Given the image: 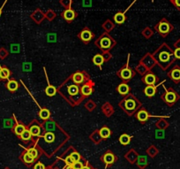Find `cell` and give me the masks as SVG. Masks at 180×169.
<instances>
[{"mask_svg": "<svg viewBox=\"0 0 180 169\" xmlns=\"http://www.w3.org/2000/svg\"><path fill=\"white\" fill-rule=\"evenodd\" d=\"M77 16H78V12L72 9V6L67 8V9H65L61 13V17H63L64 19H65L68 23H71L72 20H74L77 18Z\"/></svg>", "mask_w": 180, "mask_h": 169, "instance_id": "9", "label": "cell"}, {"mask_svg": "<svg viewBox=\"0 0 180 169\" xmlns=\"http://www.w3.org/2000/svg\"><path fill=\"white\" fill-rule=\"evenodd\" d=\"M19 136H20L21 140H23V141H28V140H30V138H31L32 135H31L30 131L26 129L24 130V132H23Z\"/></svg>", "mask_w": 180, "mask_h": 169, "instance_id": "30", "label": "cell"}, {"mask_svg": "<svg viewBox=\"0 0 180 169\" xmlns=\"http://www.w3.org/2000/svg\"><path fill=\"white\" fill-rule=\"evenodd\" d=\"M44 140L48 143H52L55 140V136L53 133L51 132H48L44 135Z\"/></svg>", "mask_w": 180, "mask_h": 169, "instance_id": "31", "label": "cell"}, {"mask_svg": "<svg viewBox=\"0 0 180 169\" xmlns=\"http://www.w3.org/2000/svg\"><path fill=\"white\" fill-rule=\"evenodd\" d=\"M10 70L6 67L0 68V78L1 79H7L10 76Z\"/></svg>", "mask_w": 180, "mask_h": 169, "instance_id": "28", "label": "cell"}, {"mask_svg": "<svg viewBox=\"0 0 180 169\" xmlns=\"http://www.w3.org/2000/svg\"><path fill=\"white\" fill-rule=\"evenodd\" d=\"M117 75L118 77H120L122 80H124V81H128V80L132 79L134 76L135 73L132 68L129 67L128 65H126L117 72Z\"/></svg>", "mask_w": 180, "mask_h": 169, "instance_id": "7", "label": "cell"}, {"mask_svg": "<svg viewBox=\"0 0 180 169\" xmlns=\"http://www.w3.org/2000/svg\"><path fill=\"white\" fill-rule=\"evenodd\" d=\"M78 37L80 38L84 44H88L90 41L95 37V34L88 27H86L79 33Z\"/></svg>", "mask_w": 180, "mask_h": 169, "instance_id": "8", "label": "cell"}, {"mask_svg": "<svg viewBox=\"0 0 180 169\" xmlns=\"http://www.w3.org/2000/svg\"><path fill=\"white\" fill-rule=\"evenodd\" d=\"M91 5V0H84V5Z\"/></svg>", "mask_w": 180, "mask_h": 169, "instance_id": "43", "label": "cell"}, {"mask_svg": "<svg viewBox=\"0 0 180 169\" xmlns=\"http://www.w3.org/2000/svg\"><path fill=\"white\" fill-rule=\"evenodd\" d=\"M34 160H35V159H34L33 157H31V156L27 153V151L26 153H24V155H23V161H24L26 164H31V163L34 162Z\"/></svg>", "mask_w": 180, "mask_h": 169, "instance_id": "32", "label": "cell"}, {"mask_svg": "<svg viewBox=\"0 0 180 169\" xmlns=\"http://www.w3.org/2000/svg\"><path fill=\"white\" fill-rule=\"evenodd\" d=\"M164 89H165V92L161 96V98L168 106L172 107L180 99L179 94L172 88H168V89L164 88Z\"/></svg>", "mask_w": 180, "mask_h": 169, "instance_id": "3", "label": "cell"}, {"mask_svg": "<svg viewBox=\"0 0 180 169\" xmlns=\"http://www.w3.org/2000/svg\"><path fill=\"white\" fill-rule=\"evenodd\" d=\"M121 108L126 112L128 115H132L140 107V102L133 95H128L120 102Z\"/></svg>", "mask_w": 180, "mask_h": 169, "instance_id": "2", "label": "cell"}, {"mask_svg": "<svg viewBox=\"0 0 180 169\" xmlns=\"http://www.w3.org/2000/svg\"><path fill=\"white\" fill-rule=\"evenodd\" d=\"M168 77L171 79L172 82L175 83H180V66L176 65L171 71L168 73Z\"/></svg>", "mask_w": 180, "mask_h": 169, "instance_id": "10", "label": "cell"}, {"mask_svg": "<svg viewBox=\"0 0 180 169\" xmlns=\"http://www.w3.org/2000/svg\"><path fill=\"white\" fill-rule=\"evenodd\" d=\"M28 130L30 131L32 136H40V134H41V128L37 124H35V125L31 124Z\"/></svg>", "mask_w": 180, "mask_h": 169, "instance_id": "19", "label": "cell"}, {"mask_svg": "<svg viewBox=\"0 0 180 169\" xmlns=\"http://www.w3.org/2000/svg\"><path fill=\"white\" fill-rule=\"evenodd\" d=\"M31 18H32L33 19H35L36 23H40V22L43 19V18H44V14L43 13V12H42V11H40L39 9H37L35 12H33V13H32Z\"/></svg>", "mask_w": 180, "mask_h": 169, "instance_id": "18", "label": "cell"}, {"mask_svg": "<svg viewBox=\"0 0 180 169\" xmlns=\"http://www.w3.org/2000/svg\"><path fill=\"white\" fill-rule=\"evenodd\" d=\"M117 92L120 95H123V96H127L129 91H130V87L126 83H121V84L118 85V87L117 88Z\"/></svg>", "mask_w": 180, "mask_h": 169, "instance_id": "17", "label": "cell"}, {"mask_svg": "<svg viewBox=\"0 0 180 169\" xmlns=\"http://www.w3.org/2000/svg\"><path fill=\"white\" fill-rule=\"evenodd\" d=\"M130 141H131V136L126 135V134H123L121 135V136L119 137V142L121 144L123 145H127L130 143Z\"/></svg>", "mask_w": 180, "mask_h": 169, "instance_id": "25", "label": "cell"}, {"mask_svg": "<svg viewBox=\"0 0 180 169\" xmlns=\"http://www.w3.org/2000/svg\"><path fill=\"white\" fill-rule=\"evenodd\" d=\"M173 29H174L173 25H172L171 22L166 19V18H162V19L154 26V30H155L162 37H166Z\"/></svg>", "mask_w": 180, "mask_h": 169, "instance_id": "4", "label": "cell"}, {"mask_svg": "<svg viewBox=\"0 0 180 169\" xmlns=\"http://www.w3.org/2000/svg\"><path fill=\"white\" fill-rule=\"evenodd\" d=\"M26 129V128H25V126L24 125H22V124H19V123H18L15 127H14V129H13V131H14V133L17 135V136H20L23 132H24V130Z\"/></svg>", "mask_w": 180, "mask_h": 169, "instance_id": "27", "label": "cell"}, {"mask_svg": "<svg viewBox=\"0 0 180 169\" xmlns=\"http://www.w3.org/2000/svg\"><path fill=\"white\" fill-rule=\"evenodd\" d=\"M102 160H103L104 163H106L107 165H110V164L114 163V161L116 160V159H115V156H114L113 153H111V152H107L106 154L103 155Z\"/></svg>", "mask_w": 180, "mask_h": 169, "instance_id": "20", "label": "cell"}, {"mask_svg": "<svg viewBox=\"0 0 180 169\" xmlns=\"http://www.w3.org/2000/svg\"><path fill=\"white\" fill-rule=\"evenodd\" d=\"M66 92L68 93L69 97H74L75 96H79L80 92H81L80 86L75 84V83L68 85L67 88H66Z\"/></svg>", "mask_w": 180, "mask_h": 169, "instance_id": "13", "label": "cell"}, {"mask_svg": "<svg viewBox=\"0 0 180 169\" xmlns=\"http://www.w3.org/2000/svg\"><path fill=\"white\" fill-rule=\"evenodd\" d=\"M152 1H153V2H154V0H152Z\"/></svg>", "mask_w": 180, "mask_h": 169, "instance_id": "47", "label": "cell"}, {"mask_svg": "<svg viewBox=\"0 0 180 169\" xmlns=\"http://www.w3.org/2000/svg\"><path fill=\"white\" fill-rule=\"evenodd\" d=\"M113 19H114V21H115L117 24H118V25H121V24L125 23L126 20V12H117V13L114 15Z\"/></svg>", "mask_w": 180, "mask_h": 169, "instance_id": "15", "label": "cell"}, {"mask_svg": "<svg viewBox=\"0 0 180 169\" xmlns=\"http://www.w3.org/2000/svg\"><path fill=\"white\" fill-rule=\"evenodd\" d=\"M93 83H90L89 81L85 83L84 84H82L81 88V93L83 97H88L93 93Z\"/></svg>", "mask_w": 180, "mask_h": 169, "instance_id": "12", "label": "cell"}, {"mask_svg": "<svg viewBox=\"0 0 180 169\" xmlns=\"http://www.w3.org/2000/svg\"><path fill=\"white\" fill-rule=\"evenodd\" d=\"M142 82L147 85H155L159 82V78L153 73H148L142 78Z\"/></svg>", "mask_w": 180, "mask_h": 169, "instance_id": "11", "label": "cell"}, {"mask_svg": "<svg viewBox=\"0 0 180 169\" xmlns=\"http://www.w3.org/2000/svg\"><path fill=\"white\" fill-rule=\"evenodd\" d=\"M39 116H40V118L42 119V120H43V121H47V120H49L50 119V112L48 110V109H41V111H40V113H39Z\"/></svg>", "mask_w": 180, "mask_h": 169, "instance_id": "23", "label": "cell"}, {"mask_svg": "<svg viewBox=\"0 0 180 169\" xmlns=\"http://www.w3.org/2000/svg\"><path fill=\"white\" fill-rule=\"evenodd\" d=\"M65 163H66V165H67V166H72V165H73V163H74V161L72 160V159L70 157V156H68V157L65 159Z\"/></svg>", "mask_w": 180, "mask_h": 169, "instance_id": "40", "label": "cell"}, {"mask_svg": "<svg viewBox=\"0 0 180 169\" xmlns=\"http://www.w3.org/2000/svg\"><path fill=\"white\" fill-rule=\"evenodd\" d=\"M95 45L98 46L100 49H102V51L104 50H108V49H110L112 48L116 42L113 38L111 37L108 33H103L101 37H100L96 41H95Z\"/></svg>", "mask_w": 180, "mask_h": 169, "instance_id": "5", "label": "cell"}, {"mask_svg": "<svg viewBox=\"0 0 180 169\" xmlns=\"http://www.w3.org/2000/svg\"><path fill=\"white\" fill-rule=\"evenodd\" d=\"M154 57L158 61L159 65L163 69H166L168 66H171V63H173L176 60L175 57L173 55V51H171L170 46H168L166 44H163L159 47V49L154 53Z\"/></svg>", "mask_w": 180, "mask_h": 169, "instance_id": "1", "label": "cell"}, {"mask_svg": "<svg viewBox=\"0 0 180 169\" xmlns=\"http://www.w3.org/2000/svg\"><path fill=\"white\" fill-rule=\"evenodd\" d=\"M136 118L137 120L141 123H145V122L147 121L148 118H149V115H148V113L145 110V109H140L139 110L137 113H136Z\"/></svg>", "mask_w": 180, "mask_h": 169, "instance_id": "14", "label": "cell"}, {"mask_svg": "<svg viewBox=\"0 0 180 169\" xmlns=\"http://www.w3.org/2000/svg\"><path fill=\"white\" fill-rule=\"evenodd\" d=\"M144 93L147 97H152L156 93V86H154V85H147L145 88Z\"/></svg>", "mask_w": 180, "mask_h": 169, "instance_id": "16", "label": "cell"}, {"mask_svg": "<svg viewBox=\"0 0 180 169\" xmlns=\"http://www.w3.org/2000/svg\"><path fill=\"white\" fill-rule=\"evenodd\" d=\"M27 153H28L31 157H33L35 160L38 157V151H37V150H36V148H30V149H28V150H27Z\"/></svg>", "mask_w": 180, "mask_h": 169, "instance_id": "33", "label": "cell"}, {"mask_svg": "<svg viewBox=\"0 0 180 169\" xmlns=\"http://www.w3.org/2000/svg\"><path fill=\"white\" fill-rule=\"evenodd\" d=\"M170 2L176 7V9L180 11V0H170Z\"/></svg>", "mask_w": 180, "mask_h": 169, "instance_id": "36", "label": "cell"}, {"mask_svg": "<svg viewBox=\"0 0 180 169\" xmlns=\"http://www.w3.org/2000/svg\"><path fill=\"white\" fill-rule=\"evenodd\" d=\"M34 169H45V167L43 163H36L34 167Z\"/></svg>", "mask_w": 180, "mask_h": 169, "instance_id": "41", "label": "cell"}, {"mask_svg": "<svg viewBox=\"0 0 180 169\" xmlns=\"http://www.w3.org/2000/svg\"><path fill=\"white\" fill-rule=\"evenodd\" d=\"M65 169H74L73 167H72V166H67L66 167V168Z\"/></svg>", "mask_w": 180, "mask_h": 169, "instance_id": "44", "label": "cell"}, {"mask_svg": "<svg viewBox=\"0 0 180 169\" xmlns=\"http://www.w3.org/2000/svg\"><path fill=\"white\" fill-rule=\"evenodd\" d=\"M1 12H2V10H1V8H0V15H1Z\"/></svg>", "mask_w": 180, "mask_h": 169, "instance_id": "46", "label": "cell"}, {"mask_svg": "<svg viewBox=\"0 0 180 169\" xmlns=\"http://www.w3.org/2000/svg\"><path fill=\"white\" fill-rule=\"evenodd\" d=\"M71 80L72 81L73 83L77 85H81L87 83L89 81V76L87 75V73H85L84 71H80V72H76L71 76Z\"/></svg>", "mask_w": 180, "mask_h": 169, "instance_id": "6", "label": "cell"}, {"mask_svg": "<svg viewBox=\"0 0 180 169\" xmlns=\"http://www.w3.org/2000/svg\"><path fill=\"white\" fill-rule=\"evenodd\" d=\"M72 167L74 169H82V167H83V164L81 163V161L74 162L73 165H72Z\"/></svg>", "mask_w": 180, "mask_h": 169, "instance_id": "37", "label": "cell"}, {"mask_svg": "<svg viewBox=\"0 0 180 169\" xmlns=\"http://www.w3.org/2000/svg\"><path fill=\"white\" fill-rule=\"evenodd\" d=\"M70 157L72 158V160H73L74 162L80 161V160H81V155H80V154H79L78 152H76V151L72 152V154L70 155Z\"/></svg>", "mask_w": 180, "mask_h": 169, "instance_id": "34", "label": "cell"}, {"mask_svg": "<svg viewBox=\"0 0 180 169\" xmlns=\"http://www.w3.org/2000/svg\"><path fill=\"white\" fill-rule=\"evenodd\" d=\"M19 88V83L14 81V80H12V81H9L8 83H7V89L9 90L10 91L12 92H14L18 90Z\"/></svg>", "mask_w": 180, "mask_h": 169, "instance_id": "24", "label": "cell"}, {"mask_svg": "<svg viewBox=\"0 0 180 169\" xmlns=\"http://www.w3.org/2000/svg\"><path fill=\"white\" fill-rule=\"evenodd\" d=\"M99 134H100V136H101L102 138L106 139V138H109V137L110 136V135H111V131L109 130V129L107 128V127H102V128L100 129Z\"/></svg>", "mask_w": 180, "mask_h": 169, "instance_id": "22", "label": "cell"}, {"mask_svg": "<svg viewBox=\"0 0 180 169\" xmlns=\"http://www.w3.org/2000/svg\"><path fill=\"white\" fill-rule=\"evenodd\" d=\"M173 55L176 59H180V48H176L173 51Z\"/></svg>", "mask_w": 180, "mask_h": 169, "instance_id": "38", "label": "cell"}, {"mask_svg": "<svg viewBox=\"0 0 180 169\" xmlns=\"http://www.w3.org/2000/svg\"><path fill=\"white\" fill-rule=\"evenodd\" d=\"M102 28H104L107 32H109L110 30H112L114 28V23L111 22V20L107 19L103 24H102Z\"/></svg>", "mask_w": 180, "mask_h": 169, "instance_id": "29", "label": "cell"}, {"mask_svg": "<svg viewBox=\"0 0 180 169\" xmlns=\"http://www.w3.org/2000/svg\"><path fill=\"white\" fill-rule=\"evenodd\" d=\"M93 63L95 66H99L100 68H101L102 65L104 63V58H103L102 55H101V54H96V55H95L94 58H93Z\"/></svg>", "mask_w": 180, "mask_h": 169, "instance_id": "21", "label": "cell"}, {"mask_svg": "<svg viewBox=\"0 0 180 169\" xmlns=\"http://www.w3.org/2000/svg\"><path fill=\"white\" fill-rule=\"evenodd\" d=\"M46 17H47L48 19H52L54 17H56V14H55L52 11H49V12H47V14H46Z\"/></svg>", "mask_w": 180, "mask_h": 169, "instance_id": "39", "label": "cell"}, {"mask_svg": "<svg viewBox=\"0 0 180 169\" xmlns=\"http://www.w3.org/2000/svg\"><path fill=\"white\" fill-rule=\"evenodd\" d=\"M60 4L67 9V8L71 7V5H72V0H60Z\"/></svg>", "mask_w": 180, "mask_h": 169, "instance_id": "35", "label": "cell"}, {"mask_svg": "<svg viewBox=\"0 0 180 169\" xmlns=\"http://www.w3.org/2000/svg\"><path fill=\"white\" fill-rule=\"evenodd\" d=\"M82 169H90V168L88 167H82Z\"/></svg>", "mask_w": 180, "mask_h": 169, "instance_id": "45", "label": "cell"}, {"mask_svg": "<svg viewBox=\"0 0 180 169\" xmlns=\"http://www.w3.org/2000/svg\"><path fill=\"white\" fill-rule=\"evenodd\" d=\"M174 46H175V48H180V39H178V40L174 44Z\"/></svg>", "mask_w": 180, "mask_h": 169, "instance_id": "42", "label": "cell"}, {"mask_svg": "<svg viewBox=\"0 0 180 169\" xmlns=\"http://www.w3.org/2000/svg\"><path fill=\"white\" fill-rule=\"evenodd\" d=\"M45 93L49 97H53L57 93V89L52 85H48V87L45 90Z\"/></svg>", "mask_w": 180, "mask_h": 169, "instance_id": "26", "label": "cell"}]
</instances>
